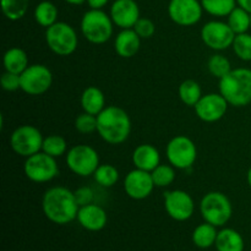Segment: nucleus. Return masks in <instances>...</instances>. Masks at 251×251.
<instances>
[{"mask_svg": "<svg viewBox=\"0 0 251 251\" xmlns=\"http://www.w3.org/2000/svg\"><path fill=\"white\" fill-rule=\"evenodd\" d=\"M75 193L64 186H54L44 193L42 210L44 216L55 225L64 226L76 220L78 212Z\"/></svg>", "mask_w": 251, "mask_h": 251, "instance_id": "nucleus-1", "label": "nucleus"}, {"mask_svg": "<svg viewBox=\"0 0 251 251\" xmlns=\"http://www.w3.org/2000/svg\"><path fill=\"white\" fill-rule=\"evenodd\" d=\"M97 132L107 144H123L131 132L129 114L118 105H108L97 115Z\"/></svg>", "mask_w": 251, "mask_h": 251, "instance_id": "nucleus-2", "label": "nucleus"}, {"mask_svg": "<svg viewBox=\"0 0 251 251\" xmlns=\"http://www.w3.org/2000/svg\"><path fill=\"white\" fill-rule=\"evenodd\" d=\"M220 93L233 107H247L251 103V69H233L220 80Z\"/></svg>", "mask_w": 251, "mask_h": 251, "instance_id": "nucleus-3", "label": "nucleus"}, {"mask_svg": "<svg viewBox=\"0 0 251 251\" xmlns=\"http://www.w3.org/2000/svg\"><path fill=\"white\" fill-rule=\"evenodd\" d=\"M114 22L103 10L90 9L81 19V33L92 44H104L112 38Z\"/></svg>", "mask_w": 251, "mask_h": 251, "instance_id": "nucleus-4", "label": "nucleus"}, {"mask_svg": "<svg viewBox=\"0 0 251 251\" xmlns=\"http://www.w3.org/2000/svg\"><path fill=\"white\" fill-rule=\"evenodd\" d=\"M200 213L203 221L215 227H223L233 215V206L228 196L221 191H210L200 201Z\"/></svg>", "mask_w": 251, "mask_h": 251, "instance_id": "nucleus-5", "label": "nucleus"}, {"mask_svg": "<svg viewBox=\"0 0 251 251\" xmlns=\"http://www.w3.org/2000/svg\"><path fill=\"white\" fill-rule=\"evenodd\" d=\"M46 42L54 54L69 56L77 49L78 37L71 25L58 21L46 29Z\"/></svg>", "mask_w": 251, "mask_h": 251, "instance_id": "nucleus-6", "label": "nucleus"}, {"mask_svg": "<svg viewBox=\"0 0 251 251\" xmlns=\"http://www.w3.org/2000/svg\"><path fill=\"white\" fill-rule=\"evenodd\" d=\"M66 166L76 176L87 178L100 167V154L88 145H76L66 153Z\"/></svg>", "mask_w": 251, "mask_h": 251, "instance_id": "nucleus-7", "label": "nucleus"}, {"mask_svg": "<svg viewBox=\"0 0 251 251\" xmlns=\"http://www.w3.org/2000/svg\"><path fill=\"white\" fill-rule=\"evenodd\" d=\"M167 159L176 169L188 171L198 158V149L193 140L184 135H178L168 142L166 147Z\"/></svg>", "mask_w": 251, "mask_h": 251, "instance_id": "nucleus-8", "label": "nucleus"}, {"mask_svg": "<svg viewBox=\"0 0 251 251\" xmlns=\"http://www.w3.org/2000/svg\"><path fill=\"white\" fill-rule=\"evenodd\" d=\"M43 135L38 127L33 125H21L12 131L10 136V146L19 156L31 157L42 151Z\"/></svg>", "mask_w": 251, "mask_h": 251, "instance_id": "nucleus-9", "label": "nucleus"}, {"mask_svg": "<svg viewBox=\"0 0 251 251\" xmlns=\"http://www.w3.org/2000/svg\"><path fill=\"white\" fill-rule=\"evenodd\" d=\"M24 172L27 179L37 184H43L55 179L59 174L56 158L44 153L43 151L27 157L24 164Z\"/></svg>", "mask_w": 251, "mask_h": 251, "instance_id": "nucleus-10", "label": "nucleus"}, {"mask_svg": "<svg viewBox=\"0 0 251 251\" xmlns=\"http://www.w3.org/2000/svg\"><path fill=\"white\" fill-rule=\"evenodd\" d=\"M53 83V74L43 64H32L21 74V90L28 96L44 95Z\"/></svg>", "mask_w": 251, "mask_h": 251, "instance_id": "nucleus-11", "label": "nucleus"}, {"mask_svg": "<svg viewBox=\"0 0 251 251\" xmlns=\"http://www.w3.org/2000/svg\"><path fill=\"white\" fill-rule=\"evenodd\" d=\"M200 36L206 47L212 50L222 51L232 47L237 34L232 31L227 22L215 20L203 25Z\"/></svg>", "mask_w": 251, "mask_h": 251, "instance_id": "nucleus-12", "label": "nucleus"}, {"mask_svg": "<svg viewBox=\"0 0 251 251\" xmlns=\"http://www.w3.org/2000/svg\"><path fill=\"white\" fill-rule=\"evenodd\" d=\"M164 208L172 220L185 222L193 217L195 212V202L193 196L185 190L176 189L164 193Z\"/></svg>", "mask_w": 251, "mask_h": 251, "instance_id": "nucleus-13", "label": "nucleus"}, {"mask_svg": "<svg viewBox=\"0 0 251 251\" xmlns=\"http://www.w3.org/2000/svg\"><path fill=\"white\" fill-rule=\"evenodd\" d=\"M203 7L199 0H171L168 15L174 24L190 27L198 24L202 17Z\"/></svg>", "mask_w": 251, "mask_h": 251, "instance_id": "nucleus-14", "label": "nucleus"}, {"mask_svg": "<svg viewBox=\"0 0 251 251\" xmlns=\"http://www.w3.org/2000/svg\"><path fill=\"white\" fill-rule=\"evenodd\" d=\"M124 191L132 200H145L156 188L150 172L141 169H132L124 178Z\"/></svg>", "mask_w": 251, "mask_h": 251, "instance_id": "nucleus-15", "label": "nucleus"}, {"mask_svg": "<svg viewBox=\"0 0 251 251\" xmlns=\"http://www.w3.org/2000/svg\"><path fill=\"white\" fill-rule=\"evenodd\" d=\"M228 102L221 93H207L194 107L196 115L205 123H216L222 119L227 113Z\"/></svg>", "mask_w": 251, "mask_h": 251, "instance_id": "nucleus-16", "label": "nucleus"}, {"mask_svg": "<svg viewBox=\"0 0 251 251\" xmlns=\"http://www.w3.org/2000/svg\"><path fill=\"white\" fill-rule=\"evenodd\" d=\"M109 15L119 28H134L140 19V7L135 0H115L110 6Z\"/></svg>", "mask_w": 251, "mask_h": 251, "instance_id": "nucleus-17", "label": "nucleus"}, {"mask_svg": "<svg viewBox=\"0 0 251 251\" xmlns=\"http://www.w3.org/2000/svg\"><path fill=\"white\" fill-rule=\"evenodd\" d=\"M76 221L82 228L90 232H100L107 226L108 215L97 203H88L78 208Z\"/></svg>", "mask_w": 251, "mask_h": 251, "instance_id": "nucleus-18", "label": "nucleus"}, {"mask_svg": "<svg viewBox=\"0 0 251 251\" xmlns=\"http://www.w3.org/2000/svg\"><path fill=\"white\" fill-rule=\"evenodd\" d=\"M141 47V38L134 28L122 29L114 39V49L119 56L124 59L136 55Z\"/></svg>", "mask_w": 251, "mask_h": 251, "instance_id": "nucleus-19", "label": "nucleus"}, {"mask_svg": "<svg viewBox=\"0 0 251 251\" xmlns=\"http://www.w3.org/2000/svg\"><path fill=\"white\" fill-rule=\"evenodd\" d=\"M131 159L135 168L150 172V173L161 164V154L158 150L149 144H142L137 146L132 152Z\"/></svg>", "mask_w": 251, "mask_h": 251, "instance_id": "nucleus-20", "label": "nucleus"}, {"mask_svg": "<svg viewBox=\"0 0 251 251\" xmlns=\"http://www.w3.org/2000/svg\"><path fill=\"white\" fill-rule=\"evenodd\" d=\"M81 107L83 112L98 115L105 108L104 93L96 86H88L81 95Z\"/></svg>", "mask_w": 251, "mask_h": 251, "instance_id": "nucleus-21", "label": "nucleus"}, {"mask_svg": "<svg viewBox=\"0 0 251 251\" xmlns=\"http://www.w3.org/2000/svg\"><path fill=\"white\" fill-rule=\"evenodd\" d=\"M217 251H244L245 243L242 234L233 228H223L216 239Z\"/></svg>", "mask_w": 251, "mask_h": 251, "instance_id": "nucleus-22", "label": "nucleus"}, {"mask_svg": "<svg viewBox=\"0 0 251 251\" xmlns=\"http://www.w3.org/2000/svg\"><path fill=\"white\" fill-rule=\"evenodd\" d=\"M2 64H4L5 71L21 75L29 65L28 55L24 49L14 47L5 51L4 56H2Z\"/></svg>", "mask_w": 251, "mask_h": 251, "instance_id": "nucleus-23", "label": "nucleus"}, {"mask_svg": "<svg viewBox=\"0 0 251 251\" xmlns=\"http://www.w3.org/2000/svg\"><path fill=\"white\" fill-rule=\"evenodd\" d=\"M217 235V227H215L211 223L205 222L194 229L191 239H193L194 244L200 248V249H208V248L213 247L216 244Z\"/></svg>", "mask_w": 251, "mask_h": 251, "instance_id": "nucleus-24", "label": "nucleus"}, {"mask_svg": "<svg viewBox=\"0 0 251 251\" xmlns=\"http://www.w3.org/2000/svg\"><path fill=\"white\" fill-rule=\"evenodd\" d=\"M58 7L51 1H48V0L39 2L33 12L34 20H36L37 24L42 27H46V28L58 22Z\"/></svg>", "mask_w": 251, "mask_h": 251, "instance_id": "nucleus-25", "label": "nucleus"}, {"mask_svg": "<svg viewBox=\"0 0 251 251\" xmlns=\"http://www.w3.org/2000/svg\"><path fill=\"white\" fill-rule=\"evenodd\" d=\"M178 93L181 102L188 105V107H195L196 103L203 96L200 83L195 80H191V78L183 81L180 83L178 88Z\"/></svg>", "mask_w": 251, "mask_h": 251, "instance_id": "nucleus-26", "label": "nucleus"}, {"mask_svg": "<svg viewBox=\"0 0 251 251\" xmlns=\"http://www.w3.org/2000/svg\"><path fill=\"white\" fill-rule=\"evenodd\" d=\"M227 24L235 34L247 33L250 29V12L240 6L234 7L227 16Z\"/></svg>", "mask_w": 251, "mask_h": 251, "instance_id": "nucleus-27", "label": "nucleus"}, {"mask_svg": "<svg viewBox=\"0 0 251 251\" xmlns=\"http://www.w3.org/2000/svg\"><path fill=\"white\" fill-rule=\"evenodd\" d=\"M203 11L216 17H226L237 7V0H201Z\"/></svg>", "mask_w": 251, "mask_h": 251, "instance_id": "nucleus-28", "label": "nucleus"}, {"mask_svg": "<svg viewBox=\"0 0 251 251\" xmlns=\"http://www.w3.org/2000/svg\"><path fill=\"white\" fill-rule=\"evenodd\" d=\"M96 183L100 184L103 188H112L119 180V171L113 164H100L93 174Z\"/></svg>", "mask_w": 251, "mask_h": 251, "instance_id": "nucleus-29", "label": "nucleus"}, {"mask_svg": "<svg viewBox=\"0 0 251 251\" xmlns=\"http://www.w3.org/2000/svg\"><path fill=\"white\" fill-rule=\"evenodd\" d=\"M29 6V0H1V9L5 17L10 21H19L25 15Z\"/></svg>", "mask_w": 251, "mask_h": 251, "instance_id": "nucleus-30", "label": "nucleus"}, {"mask_svg": "<svg viewBox=\"0 0 251 251\" xmlns=\"http://www.w3.org/2000/svg\"><path fill=\"white\" fill-rule=\"evenodd\" d=\"M42 151L54 158H58V157L68 153V142L60 135H49V136L44 137Z\"/></svg>", "mask_w": 251, "mask_h": 251, "instance_id": "nucleus-31", "label": "nucleus"}, {"mask_svg": "<svg viewBox=\"0 0 251 251\" xmlns=\"http://www.w3.org/2000/svg\"><path fill=\"white\" fill-rule=\"evenodd\" d=\"M207 69L211 75L213 77L218 78V80L225 77L226 75H228L233 70L229 59L220 53H216L210 56L207 61Z\"/></svg>", "mask_w": 251, "mask_h": 251, "instance_id": "nucleus-32", "label": "nucleus"}, {"mask_svg": "<svg viewBox=\"0 0 251 251\" xmlns=\"http://www.w3.org/2000/svg\"><path fill=\"white\" fill-rule=\"evenodd\" d=\"M151 176L157 188H167L176 180V168L172 164H159L151 172Z\"/></svg>", "mask_w": 251, "mask_h": 251, "instance_id": "nucleus-33", "label": "nucleus"}, {"mask_svg": "<svg viewBox=\"0 0 251 251\" xmlns=\"http://www.w3.org/2000/svg\"><path fill=\"white\" fill-rule=\"evenodd\" d=\"M233 51L235 55L243 61H251V34H237L232 44Z\"/></svg>", "mask_w": 251, "mask_h": 251, "instance_id": "nucleus-34", "label": "nucleus"}, {"mask_svg": "<svg viewBox=\"0 0 251 251\" xmlns=\"http://www.w3.org/2000/svg\"><path fill=\"white\" fill-rule=\"evenodd\" d=\"M74 125L80 134H92V132L97 131V115L82 112L76 117Z\"/></svg>", "mask_w": 251, "mask_h": 251, "instance_id": "nucleus-35", "label": "nucleus"}, {"mask_svg": "<svg viewBox=\"0 0 251 251\" xmlns=\"http://www.w3.org/2000/svg\"><path fill=\"white\" fill-rule=\"evenodd\" d=\"M0 83H1L2 90L7 91V92H15L17 90H21V75L5 71L0 78Z\"/></svg>", "mask_w": 251, "mask_h": 251, "instance_id": "nucleus-36", "label": "nucleus"}, {"mask_svg": "<svg viewBox=\"0 0 251 251\" xmlns=\"http://www.w3.org/2000/svg\"><path fill=\"white\" fill-rule=\"evenodd\" d=\"M135 32L140 36L141 39H147L151 38L152 36L156 32V26H154L153 22L150 19H145V17H140L139 21L136 22V25L134 26Z\"/></svg>", "mask_w": 251, "mask_h": 251, "instance_id": "nucleus-37", "label": "nucleus"}, {"mask_svg": "<svg viewBox=\"0 0 251 251\" xmlns=\"http://www.w3.org/2000/svg\"><path fill=\"white\" fill-rule=\"evenodd\" d=\"M75 193L76 201H77L78 206H85L88 205V203L93 202V198H95V194H93V190L88 186H81L77 190L74 191Z\"/></svg>", "mask_w": 251, "mask_h": 251, "instance_id": "nucleus-38", "label": "nucleus"}, {"mask_svg": "<svg viewBox=\"0 0 251 251\" xmlns=\"http://www.w3.org/2000/svg\"><path fill=\"white\" fill-rule=\"evenodd\" d=\"M109 0H86V2L88 4V6L91 9H96V10H102L105 5L108 4Z\"/></svg>", "mask_w": 251, "mask_h": 251, "instance_id": "nucleus-39", "label": "nucleus"}, {"mask_svg": "<svg viewBox=\"0 0 251 251\" xmlns=\"http://www.w3.org/2000/svg\"><path fill=\"white\" fill-rule=\"evenodd\" d=\"M237 4L251 14V0H237Z\"/></svg>", "mask_w": 251, "mask_h": 251, "instance_id": "nucleus-40", "label": "nucleus"}, {"mask_svg": "<svg viewBox=\"0 0 251 251\" xmlns=\"http://www.w3.org/2000/svg\"><path fill=\"white\" fill-rule=\"evenodd\" d=\"M64 1H66L68 4L71 5H81L83 4V2H86V0H64Z\"/></svg>", "mask_w": 251, "mask_h": 251, "instance_id": "nucleus-41", "label": "nucleus"}, {"mask_svg": "<svg viewBox=\"0 0 251 251\" xmlns=\"http://www.w3.org/2000/svg\"><path fill=\"white\" fill-rule=\"evenodd\" d=\"M247 180H248V184H249V186L251 188V167L249 168V171H248V174H247Z\"/></svg>", "mask_w": 251, "mask_h": 251, "instance_id": "nucleus-42", "label": "nucleus"}, {"mask_svg": "<svg viewBox=\"0 0 251 251\" xmlns=\"http://www.w3.org/2000/svg\"><path fill=\"white\" fill-rule=\"evenodd\" d=\"M250 28H251V14H250Z\"/></svg>", "mask_w": 251, "mask_h": 251, "instance_id": "nucleus-43", "label": "nucleus"}]
</instances>
